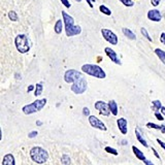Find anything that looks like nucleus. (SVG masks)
Instances as JSON below:
<instances>
[{"label":"nucleus","instance_id":"nucleus-1","mask_svg":"<svg viewBox=\"0 0 165 165\" xmlns=\"http://www.w3.org/2000/svg\"><path fill=\"white\" fill-rule=\"evenodd\" d=\"M30 156L31 159L33 160L35 163L38 164H42L46 163L49 159V154L46 150H43L40 147H34V148L31 149L30 151Z\"/></svg>","mask_w":165,"mask_h":165},{"label":"nucleus","instance_id":"nucleus-2","mask_svg":"<svg viewBox=\"0 0 165 165\" xmlns=\"http://www.w3.org/2000/svg\"><path fill=\"white\" fill-rule=\"evenodd\" d=\"M14 45L21 54H25L30 50V41L25 34H19L14 39Z\"/></svg>","mask_w":165,"mask_h":165},{"label":"nucleus","instance_id":"nucleus-3","mask_svg":"<svg viewBox=\"0 0 165 165\" xmlns=\"http://www.w3.org/2000/svg\"><path fill=\"white\" fill-rule=\"evenodd\" d=\"M82 72L87 73L89 75L95 76L97 78H105V72L103 71L101 67L94 65V64H85L82 66Z\"/></svg>","mask_w":165,"mask_h":165},{"label":"nucleus","instance_id":"nucleus-4","mask_svg":"<svg viewBox=\"0 0 165 165\" xmlns=\"http://www.w3.org/2000/svg\"><path fill=\"white\" fill-rule=\"evenodd\" d=\"M46 103V99H39V100H35L33 103H30L28 105H25L23 107V111L25 113V115H31V114H34V113H37L42 110L45 107Z\"/></svg>","mask_w":165,"mask_h":165},{"label":"nucleus","instance_id":"nucleus-5","mask_svg":"<svg viewBox=\"0 0 165 165\" xmlns=\"http://www.w3.org/2000/svg\"><path fill=\"white\" fill-rule=\"evenodd\" d=\"M87 89V81L84 78H79L73 82L71 86V91L75 94L84 93Z\"/></svg>","mask_w":165,"mask_h":165},{"label":"nucleus","instance_id":"nucleus-6","mask_svg":"<svg viewBox=\"0 0 165 165\" xmlns=\"http://www.w3.org/2000/svg\"><path fill=\"white\" fill-rule=\"evenodd\" d=\"M79 78H82L81 73H79L78 70L74 69H69L67 70L64 74V79H65L66 82H74L76 79H78Z\"/></svg>","mask_w":165,"mask_h":165},{"label":"nucleus","instance_id":"nucleus-7","mask_svg":"<svg viewBox=\"0 0 165 165\" xmlns=\"http://www.w3.org/2000/svg\"><path fill=\"white\" fill-rule=\"evenodd\" d=\"M101 33H102V36L104 37V39L107 40L111 45H117L118 43V37L113 31L108 30V29H102Z\"/></svg>","mask_w":165,"mask_h":165},{"label":"nucleus","instance_id":"nucleus-8","mask_svg":"<svg viewBox=\"0 0 165 165\" xmlns=\"http://www.w3.org/2000/svg\"><path fill=\"white\" fill-rule=\"evenodd\" d=\"M95 108L99 111V114H101L104 117H108L111 114V110L108 104H107V103L103 101H97L95 103Z\"/></svg>","mask_w":165,"mask_h":165},{"label":"nucleus","instance_id":"nucleus-9","mask_svg":"<svg viewBox=\"0 0 165 165\" xmlns=\"http://www.w3.org/2000/svg\"><path fill=\"white\" fill-rule=\"evenodd\" d=\"M89 122L91 124V126L94 128H97V129H100V130H103L105 131L107 130V127L105 125L103 124V122H101L98 118L94 117V116H89Z\"/></svg>","mask_w":165,"mask_h":165},{"label":"nucleus","instance_id":"nucleus-10","mask_svg":"<svg viewBox=\"0 0 165 165\" xmlns=\"http://www.w3.org/2000/svg\"><path fill=\"white\" fill-rule=\"evenodd\" d=\"M104 51H105V54L107 55V57L108 58H111V60L115 62L116 64H121V61L119 60V58H118V55L116 54V52L114 51V50H111V48H105L104 49Z\"/></svg>","mask_w":165,"mask_h":165},{"label":"nucleus","instance_id":"nucleus-11","mask_svg":"<svg viewBox=\"0 0 165 165\" xmlns=\"http://www.w3.org/2000/svg\"><path fill=\"white\" fill-rule=\"evenodd\" d=\"M66 30V35L67 36H73V35H78L81 33L82 29L79 26H76V25H72L70 27H67L65 28Z\"/></svg>","mask_w":165,"mask_h":165},{"label":"nucleus","instance_id":"nucleus-12","mask_svg":"<svg viewBox=\"0 0 165 165\" xmlns=\"http://www.w3.org/2000/svg\"><path fill=\"white\" fill-rule=\"evenodd\" d=\"M117 124H118V127H119L121 133L123 134H126L127 133V121L123 118H121L117 121Z\"/></svg>","mask_w":165,"mask_h":165},{"label":"nucleus","instance_id":"nucleus-13","mask_svg":"<svg viewBox=\"0 0 165 165\" xmlns=\"http://www.w3.org/2000/svg\"><path fill=\"white\" fill-rule=\"evenodd\" d=\"M148 18L150 20L155 21V22H159L161 20V14L157 10H152L148 13Z\"/></svg>","mask_w":165,"mask_h":165},{"label":"nucleus","instance_id":"nucleus-14","mask_svg":"<svg viewBox=\"0 0 165 165\" xmlns=\"http://www.w3.org/2000/svg\"><path fill=\"white\" fill-rule=\"evenodd\" d=\"M62 16H63L64 23H65V28L70 27V26L74 25V20H73L68 14H66L65 11H62Z\"/></svg>","mask_w":165,"mask_h":165},{"label":"nucleus","instance_id":"nucleus-15","mask_svg":"<svg viewBox=\"0 0 165 165\" xmlns=\"http://www.w3.org/2000/svg\"><path fill=\"white\" fill-rule=\"evenodd\" d=\"M16 161H14V156L11 154H7L4 156L3 161H2V165H14Z\"/></svg>","mask_w":165,"mask_h":165},{"label":"nucleus","instance_id":"nucleus-16","mask_svg":"<svg viewBox=\"0 0 165 165\" xmlns=\"http://www.w3.org/2000/svg\"><path fill=\"white\" fill-rule=\"evenodd\" d=\"M108 107H110L111 113L113 114V115H115V116H117V114H118V107H117L116 101H114V100H111V101L108 102Z\"/></svg>","mask_w":165,"mask_h":165},{"label":"nucleus","instance_id":"nucleus-17","mask_svg":"<svg viewBox=\"0 0 165 165\" xmlns=\"http://www.w3.org/2000/svg\"><path fill=\"white\" fill-rule=\"evenodd\" d=\"M132 150H133L134 154H135V156H136V157H137V159H139V160H143V161L146 160V157H144L143 153V152H140L139 150H138V149L136 148V147H133V148H132Z\"/></svg>","mask_w":165,"mask_h":165},{"label":"nucleus","instance_id":"nucleus-18","mask_svg":"<svg viewBox=\"0 0 165 165\" xmlns=\"http://www.w3.org/2000/svg\"><path fill=\"white\" fill-rule=\"evenodd\" d=\"M123 32H124V34L127 36L129 39H133V40H135L136 39V36L134 35V33L132 32L131 30H129V29H127V28H123Z\"/></svg>","mask_w":165,"mask_h":165},{"label":"nucleus","instance_id":"nucleus-19","mask_svg":"<svg viewBox=\"0 0 165 165\" xmlns=\"http://www.w3.org/2000/svg\"><path fill=\"white\" fill-rule=\"evenodd\" d=\"M155 53H156V55H157L158 57L160 58V60L165 64V52H163L160 49H156L155 50Z\"/></svg>","mask_w":165,"mask_h":165},{"label":"nucleus","instance_id":"nucleus-20","mask_svg":"<svg viewBox=\"0 0 165 165\" xmlns=\"http://www.w3.org/2000/svg\"><path fill=\"white\" fill-rule=\"evenodd\" d=\"M135 133H136V137H137L138 141H139V143H140L141 144H143V146H144V147H148V143H146V140L143 139V137L140 135L139 131H138L137 129H136V130H135Z\"/></svg>","mask_w":165,"mask_h":165},{"label":"nucleus","instance_id":"nucleus-21","mask_svg":"<svg viewBox=\"0 0 165 165\" xmlns=\"http://www.w3.org/2000/svg\"><path fill=\"white\" fill-rule=\"evenodd\" d=\"M36 89H35V96H39L41 93H42V85L40 84V82H38V84L36 85Z\"/></svg>","mask_w":165,"mask_h":165},{"label":"nucleus","instance_id":"nucleus-22","mask_svg":"<svg viewBox=\"0 0 165 165\" xmlns=\"http://www.w3.org/2000/svg\"><path fill=\"white\" fill-rule=\"evenodd\" d=\"M61 31H62V21H58L55 25V32L59 34L61 33Z\"/></svg>","mask_w":165,"mask_h":165},{"label":"nucleus","instance_id":"nucleus-23","mask_svg":"<svg viewBox=\"0 0 165 165\" xmlns=\"http://www.w3.org/2000/svg\"><path fill=\"white\" fill-rule=\"evenodd\" d=\"M61 162H62V164H64V165H68L71 163V161H70V159L69 157L67 155H63L62 156V159H61Z\"/></svg>","mask_w":165,"mask_h":165},{"label":"nucleus","instance_id":"nucleus-24","mask_svg":"<svg viewBox=\"0 0 165 165\" xmlns=\"http://www.w3.org/2000/svg\"><path fill=\"white\" fill-rule=\"evenodd\" d=\"M99 10H100V11L101 13H103L104 14H107V16H111V10H108V8L107 7V6H104V5H101V6L99 7Z\"/></svg>","mask_w":165,"mask_h":165},{"label":"nucleus","instance_id":"nucleus-25","mask_svg":"<svg viewBox=\"0 0 165 165\" xmlns=\"http://www.w3.org/2000/svg\"><path fill=\"white\" fill-rule=\"evenodd\" d=\"M8 18H10L11 21H18V14L17 13H14L13 10L8 13Z\"/></svg>","mask_w":165,"mask_h":165},{"label":"nucleus","instance_id":"nucleus-26","mask_svg":"<svg viewBox=\"0 0 165 165\" xmlns=\"http://www.w3.org/2000/svg\"><path fill=\"white\" fill-rule=\"evenodd\" d=\"M105 151H107V153H111V154H113V155H118V152H117V150H115V149H113L111 147H107L105 148Z\"/></svg>","mask_w":165,"mask_h":165},{"label":"nucleus","instance_id":"nucleus-27","mask_svg":"<svg viewBox=\"0 0 165 165\" xmlns=\"http://www.w3.org/2000/svg\"><path fill=\"white\" fill-rule=\"evenodd\" d=\"M121 2L126 6H133V1L132 0H121Z\"/></svg>","mask_w":165,"mask_h":165},{"label":"nucleus","instance_id":"nucleus-28","mask_svg":"<svg viewBox=\"0 0 165 165\" xmlns=\"http://www.w3.org/2000/svg\"><path fill=\"white\" fill-rule=\"evenodd\" d=\"M141 32H143V35L147 38V39H149V41H152V38L150 37V35H149V33H148V31H147L146 29H144V28H141Z\"/></svg>","mask_w":165,"mask_h":165},{"label":"nucleus","instance_id":"nucleus-29","mask_svg":"<svg viewBox=\"0 0 165 165\" xmlns=\"http://www.w3.org/2000/svg\"><path fill=\"white\" fill-rule=\"evenodd\" d=\"M147 126L150 128H154V129H161V126L156 125V124H154V123H148L147 124Z\"/></svg>","mask_w":165,"mask_h":165},{"label":"nucleus","instance_id":"nucleus-30","mask_svg":"<svg viewBox=\"0 0 165 165\" xmlns=\"http://www.w3.org/2000/svg\"><path fill=\"white\" fill-rule=\"evenodd\" d=\"M82 114H84L85 116H88V117H89V116H90V111H89V108H88V107H84V108H82Z\"/></svg>","mask_w":165,"mask_h":165},{"label":"nucleus","instance_id":"nucleus-31","mask_svg":"<svg viewBox=\"0 0 165 165\" xmlns=\"http://www.w3.org/2000/svg\"><path fill=\"white\" fill-rule=\"evenodd\" d=\"M153 105H154V107H156L157 108H161L162 107L160 101H158V100H155V101H153Z\"/></svg>","mask_w":165,"mask_h":165},{"label":"nucleus","instance_id":"nucleus-32","mask_svg":"<svg viewBox=\"0 0 165 165\" xmlns=\"http://www.w3.org/2000/svg\"><path fill=\"white\" fill-rule=\"evenodd\" d=\"M61 2H62V3H63L64 5H65L66 7H70V3H69L68 0H61Z\"/></svg>","mask_w":165,"mask_h":165},{"label":"nucleus","instance_id":"nucleus-33","mask_svg":"<svg viewBox=\"0 0 165 165\" xmlns=\"http://www.w3.org/2000/svg\"><path fill=\"white\" fill-rule=\"evenodd\" d=\"M36 135H37V131H32L31 133H29L28 136L30 137V138H32V137H35Z\"/></svg>","mask_w":165,"mask_h":165},{"label":"nucleus","instance_id":"nucleus-34","mask_svg":"<svg viewBox=\"0 0 165 165\" xmlns=\"http://www.w3.org/2000/svg\"><path fill=\"white\" fill-rule=\"evenodd\" d=\"M160 3V0H152V4L154 5V6H157Z\"/></svg>","mask_w":165,"mask_h":165},{"label":"nucleus","instance_id":"nucleus-35","mask_svg":"<svg viewBox=\"0 0 165 165\" xmlns=\"http://www.w3.org/2000/svg\"><path fill=\"white\" fill-rule=\"evenodd\" d=\"M161 41L163 45H165V33H162L161 34Z\"/></svg>","mask_w":165,"mask_h":165},{"label":"nucleus","instance_id":"nucleus-36","mask_svg":"<svg viewBox=\"0 0 165 165\" xmlns=\"http://www.w3.org/2000/svg\"><path fill=\"white\" fill-rule=\"evenodd\" d=\"M157 141H158V143L162 147V148H163V149L165 150V143H163V141H161V140H159V139H157Z\"/></svg>","mask_w":165,"mask_h":165},{"label":"nucleus","instance_id":"nucleus-37","mask_svg":"<svg viewBox=\"0 0 165 165\" xmlns=\"http://www.w3.org/2000/svg\"><path fill=\"white\" fill-rule=\"evenodd\" d=\"M156 118H157V119H159L160 121L163 120V117H161V114H158V113H156Z\"/></svg>","mask_w":165,"mask_h":165},{"label":"nucleus","instance_id":"nucleus-38","mask_svg":"<svg viewBox=\"0 0 165 165\" xmlns=\"http://www.w3.org/2000/svg\"><path fill=\"white\" fill-rule=\"evenodd\" d=\"M33 89H34V87L32 86V85H31V86H29V87H28V92H31V91L33 90Z\"/></svg>","mask_w":165,"mask_h":165},{"label":"nucleus","instance_id":"nucleus-39","mask_svg":"<svg viewBox=\"0 0 165 165\" xmlns=\"http://www.w3.org/2000/svg\"><path fill=\"white\" fill-rule=\"evenodd\" d=\"M161 113L162 115H165V107H161Z\"/></svg>","mask_w":165,"mask_h":165},{"label":"nucleus","instance_id":"nucleus-40","mask_svg":"<svg viewBox=\"0 0 165 165\" xmlns=\"http://www.w3.org/2000/svg\"><path fill=\"white\" fill-rule=\"evenodd\" d=\"M161 131L163 132V133H165V126H161Z\"/></svg>","mask_w":165,"mask_h":165},{"label":"nucleus","instance_id":"nucleus-41","mask_svg":"<svg viewBox=\"0 0 165 165\" xmlns=\"http://www.w3.org/2000/svg\"><path fill=\"white\" fill-rule=\"evenodd\" d=\"M87 2H88V4H89L90 6H91V8H92V7H93V5H92V3H91V1H90V0H87Z\"/></svg>","mask_w":165,"mask_h":165},{"label":"nucleus","instance_id":"nucleus-42","mask_svg":"<svg viewBox=\"0 0 165 165\" xmlns=\"http://www.w3.org/2000/svg\"><path fill=\"white\" fill-rule=\"evenodd\" d=\"M153 152H154V154H155L156 156H157V158H159V155H158V153H157V152H156L154 149H153Z\"/></svg>","mask_w":165,"mask_h":165},{"label":"nucleus","instance_id":"nucleus-43","mask_svg":"<svg viewBox=\"0 0 165 165\" xmlns=\"http://www.w3.org/2000/svg\"><path fill=\"white\" fill-rule=\"evenodd\" d=\"M144 163H146V164H152V162H151V161H147V160H144Z\"/></svg>","mask_w":165,"mask_h":165},{"label":"nucleus","instance_id":"nucleus-44","mask_svg":"<svg viewBox=\"0 0 165 165\" xmlns=\"http://www.w3.org/2000/svg\"><path fill=\"white\" fill-rule=\"evenodd\" d=\"M36 123H37V125H38V126H40V125H41V122H40V121H37Z\"/></svg>","mask_w":165,"mask_h":165},{"label":"nucleus","instance_id":"nucleus-45","mask_svg":"<svg viewBox=\"0 0 165 165\" xmlns=\"http://www.w3.org/2000/svg\"><path fill=\"white\" fill-rule=\"evenodd\" d=\"M122 144H127V141H122Z\"/></svg>","mask_w":165,"mask_h":165},{"label":"nucleus","instance_id":"nucleus-46","mask_svg":"<svg viewBox=\"0 0 165 165\" xmlns=\"http://www.w3.org/2000/svg\"><path fill=\"white\" fill-rule=\"evenodd\" d=\"M76 1H78V2H79V1H81V0H76Z\"/></svg>","mask_w":165,"mask_h":165}]
</instances>
